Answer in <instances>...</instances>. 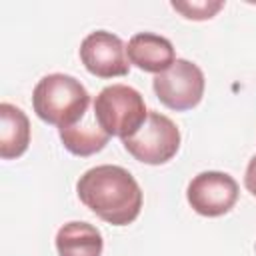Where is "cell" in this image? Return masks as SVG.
Masks as SVG:
<instances>
[{
    "instance_id": "1",
    "label": "cell",
    "mask_w": 256,
    "mask_h": 256,
    "mask_svg": "<svg viewBox=\"0 0 256 256\" xmlns=\"http://www.w3.org/2000/svg\"><path fill=\"white\" fill-rule=\"evenodd\" d=\"M76 192L86 208L112 226L132 224L142 210V190L122 166L102 164L86 170L76 182Z\"/></svg>"
},
{
    "instance_id": "2",
    "label": "cell",
    "mask_w": 256,
    "mask_h": 256,
    "mask_svg": "<svg viewBox=\"0 0 256 256\" xmlns=\"http://www.w3.org/2000/svg\"><path fill=\"white\" fill-rule=\"evenodd\" d=\"M90 106V94L80 80L68 74H48L38 80L32 92L36 116L52 126L66 128L78 124Z\"/></svg>"
},
{
    "instance_id": "3",
    "label": "cell",
    "mask_w": 256,
    "mask_h": 256,
    "mask_svg": "<svg viewBox=\"0 0 256 256\" xmlns=\"http://www.w3.org/2000/svg\"><path fill=\"white\" fill-rule=\"evenodd\" d=\"M94 116L108 136L120 140L136 134L148 118L142 94L126 84H112L98 92L94 98Z\"/></svg>"
},
{
    "instance_id": "4",
    "label": "cell",
    "mask_w": 256,
    "mask_h": 256,
    "mask_svg": "<svg viewBox=\"0 0 256 256\" xmlns=\"http://www.w3.org/2000/svg\"><path fill=\"white\" fill-rule=\"evenodd\" d=\"M124 150L138 162L158 166L172 160L180 148V130L164 114L150 110L140 130L122 140Z\"/></svg>"
},
{
    "instance_id": "5",
    "label": "cell",
    "mask_w": 256,
    "mask_h": 256,
    "mask_svg": "<svg viewBox=\"0 0 256 256\" xmlns=\"http://www.w3.org/2000/svg\"><path fill=\"white\" fill-rule=\"evenodd\" d=\"M204 72L198 68V64L184 58H176L168 70L156 74L152 80L156 98L166 108L176 112L192 110L198 106L204 96Z\"/></svg>"
},
{
    "instance_id": "6",
    "label": "cell",
    "mask_w": 256,
    "mask_h": 256,
    "mask_svg": "<svg viewBox=\"0 0 256 256\" xmlns=\"http://www.w3.org/2000/svg\"><path fill=\"white\" fill-rule=\"evenodd\" d=\"M238 182L230 174L218 170L196 174L186 190V198L192 210L208 218L230 212L238 200Z\"/></svg>"
},
{
    "instance_id": "7",
    "label": "cell",
    "mask_w": 256,
    "mask_h": 256,
    "mask_svg": "<svg viewBox=\"0 0 256 256\" xmlns=\"http://www.w3.org/2000/svg\"><path fill=\"white\" fill-rule=\"evenodd\" d=\"M80 60L96 78L126 76L130 70L124 42L106 30L90 32L80 44Z\"/></svg>"
},
{
    "instance_id": "8",
    "label": "cell",
    "mask_w": 256,
    "mask_h": 256,
    "mask_svg": "<svg viewBox=\"0 0 256 256\" xmlns=\"http://www.w3.org/2000/svg\"><path fill=\"white\" fill-rule=\"evenodd\" d=\"M126 54L130 64L144 72L160 74L168 70L176 56H174V46L168 38L152 34V32H138L128 40Z\"/></svg>"
},
{
    "instance_id": "9",
    "label": "cell",
    "mask_w": 256,
    "mask_h": 256,
    "mask_svg": "<svg viewBox=\"0 0 256 256\" xmlns=\"http://www.w3.org/2000/svg\"><path fill=\"white\" fill-rule=\"evenodd\" d=\"M30 122L22 108L2 102L0 104V156L2 160H14L28 150Z\"/></svg>"
},
{
    "instance_id": "10",
    "label": "cell",
    "mask_w": 256,
    "mask_h": 256,
    "mask_svg": "<svg viewBox=\"0 0 256 256\" xmlns=\"http://www.w3.org/2000/svg\"><path fill=\"white\" fill-rule=\"evenodd\" d=\"M104 248L102 234L88 222H68L56 232V250L60 256H100Z\"/></svg>"
},
{
    "instance_id": "11",
    "label": "cell",
    "mask_w": 256,
    "mask_h": 256,
    "mask_svg": "<svg viewBox=\"0 0 256 256\" xmlns=\"http://www.w3.org/2000/svg\"><path fill=\"white\" fill-rule=\"evenodd\" d=\"M58 134H60V140H62L64 148L74 156H92V154L100 152L110 140V136L96 122L94 112L92 114L88 112L74 126L60 128Z\"/></svg>"
},
{
    "instance_id": "12",
    "label": "cell",
    "mask_w": 256,
    "mask_h": 256,
    "mask_svg": "<svg viewBox=\"0 0 256 256\" xmlns=\"http://www.w3.org/2000/svg\"><path fill=\"white\" fill-rule=\"evenodd\" d=\"M172 8L180 12L186 20H210L224 8V2H212V0H192V2H172Z\"/></svg>"
},
{
    "instance_id": "13",
    "label": "cell",
    "mask_w": 256,
    "mask_h": 256,
    "mask_svg": "<svg viewBox=\"0 0 256 256\" xmlns=\"http://www.w3.org/2000/svg\"><path fill=\"white\" fill-rule=\"evenodd\" d=\"M244 186L246 190L256 198V156L250 158L248 166H246V172H244Z\"/></svg>"
}]
</instances>
